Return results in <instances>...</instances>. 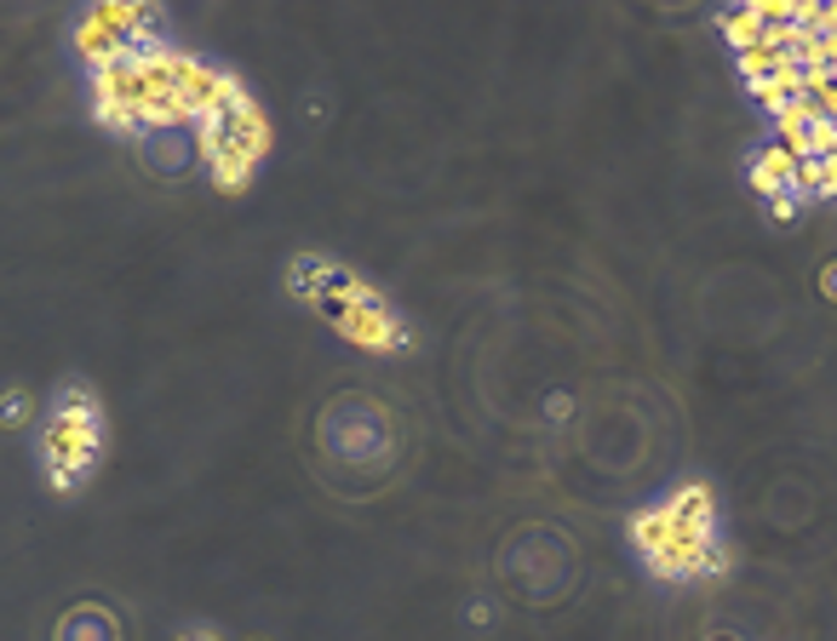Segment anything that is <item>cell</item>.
<instances>
[{
    "mask_svg": "<svg viewBox=\"0 0 837 641\" xmlns=\"http://www.w3.org/2000/svg\"><path fill=\"white\" fill-rule=\"evenodd\" d=\"M46 458H53V487L69 493L75 476L98 458V424H64V419H53V430H46Z\"/></svg>",
    "mask_w": 837,
    "mask_h": 641,
    "instance_id": "cell-1",
    "label": "cell"
},
{
    "mask_svg": "<svg viewBox=\"0 0 837 641\" xmlns=\"http://www.w3.org/2000/svg\"><path fill=\"white\" fill-rule=\"evenodd\" d=\"M333 327H339V339L362 344V350H396L401 339H408V327L391 316V304H373V310H357V304H344V310L333 316Z\"/></svg>",
    "mask_w": 837,
    "mask_h": 641,
    "instance_id": "cell-2",
    "label": "cell"
},
{
    "mask_svg": "<svg viewBox=\"0 0 837 641\" xmlns=\"http://www.w3.org/2000/svg\"><path fill=\"white\" fill-rule=\"evenodd\" d=\"M751 184L764 190L769 201H774V195H792V190H798V156H792L785 144H769L764 156H757V167H751Z\"/></svg>",
    "mask_w": 837,
    "mask_h": 641,
    "instance_id": "cell-3",
    "label": "cell"
},
{
    "mask_svg": "<svg viewBox=\"0 0 837 641\" xmlns=\"http://www.w3.org/2000/svg\"><path fill=\"white\" fill-rule=\"evenodd\" d=\"M75 46H81V58H87L92 69H104V64H115V58L126 53V41H121L98 12H87L81 23H75Z\"/></svg>",
    "mask_w": 837,
    "mask_h": 641,
    "instance_id": "cell-4",
    "label": "cell"
},
{
    "mask_svg": "<svg viewBox=\"0 0 837 641\" xmlns=\"http://www.w3.org/2000/svg\"><path fill=\"white\" fill-rule=\"evenodd\" d=\"M671 533H677V522H671V504H654V510H643V516L631 522V538H637V550H643L648 561L671 545Z\"/></svg>",
    "mask_w": 837,
    "mask_h": 641,
    "instance_id": "cell-5",
    "label": "cell"
},
{
    "mask_svg": "<svg viewBox=\"0 0 837 641\" xmlns=\"http://www.w3.org/2000/svg\"><path fill=\"white\" fill-rule=\"evenodd\" d=\"M723 35L734 46V58H740V53H751V46L769 35V23L757 18V7H740V12H723Z\"/></svg>",
    "mask_w": 837,
    "mask_h": 641,
    "instance_id": "cell-6",
    "label": "cell"
},
{
    "mask_svg": "<svg viewBox=\"0 0 837 641\" xmlns=\"http://www.w3.org/2000/svg\"><path fill=\"white\" fill-rule=\"evenodd\" d=\"M808 126H815V104L808 98H792L785 110H774V133H780V144H798Z\"/></svg>",
    "mask_w": 837,
    "mask_h": 641,
    "instance_id": "cell-7",
    "label": "cell"
},
{
    "mask_svg": "<svg viewBox=\"0 0 837 641\" xmlns=\"http://www.w3.org/2000/svg\"><path fill=\"white\" fill-rule=\"evenodd\" d=\"M207 172H213V184H218L224 195H236V190H247V178H252V161H241V156H230V149H224V156H218Z\"/></svg>",
    "mask_w": 837,
    "mask_h": 641,
    "instance_id": "cell-8",
    "label": "cell"
},
{
    "mask_svg": "<svg viewBox=\"0 0 837 641\" xmlns=\"http://www.w3.org/2000/svg\"><path fill=\"white\" fill-rule=\"evenodd\" d=\"M769 213H774L780 224H785V218H798V195H774V201H769Z\"/></svg>",
    "mask_w": 837,
    "mask_h": 641,
    "instance_id": "cell-9",
    "label": "cell"
},
{
    "mask_svg": "<svg viewBox=\"0 0 837 641\" xmlns=\"http://www.w3.org/2000/svg\"><path fill=\"white\" fill-rule=\"evenodd\" d=\"M0 424H23V396H12V401H0Z\"/></svg>",
    "mask_w": 837,
    "mask_h": 641,
    "instance_id": "cell-10",
    "label": "cell"
},
{
    "mask_svg": "<svg viewBox=\"0 0 837 641\" xmlns=\"http://www.w3.org/2000/svg\"><path fill=\"white\" fill-rule=\"evenodd\" d=\"M821 167H826V190H821V195H837V156H826Z\"/></svg>",
    "mask_w": 837,
    "mask_h": 641,
    "instance_id": "cell-11",
    "label": "cell"
},
{
    "mask_svg": "<svg viewBox=\"0 0 837 641\" xmlns=\"http://www.w3.org/2000/svg\"><path fill=\"white\" fill-rule=\"evenodd\" d=\"M826 293H832V298H837V264H832V270H826Z\"/></svg>",
    "mask_w": 837,
    "mask_h": 641,
    "instance_id": "cell-12",
    "label": "cell"
},
{
    "mask_svg": "<svg viewBox=\"0 0 837 641\" xmlns=\"http://www.w3.org/2000/svg\"><path fill=\"white\" fill-rule=\"evenodd\" d=\"M190 641H213V636H207V630H201V636H190Z\"/></svg>",
    "mask_w": 837,
    "mask_h": 641,
    "instance_id": "cell-13",
    "label": "cell"
},
{
    "mask_svg": "<svg viewBox=\"0 0 837 641\" xmlns=\"http://www.w3.org/2000/svg\"><path fill=\"white\" fill-rule=\"evenodd\" d=\"M832 87H837V69H832Z\"/></svg>",
    "mask_w": 837,
    "mask_h": 641,
    "instance_id": "cell-14",
    "label": "cell"
}]
</instances>
